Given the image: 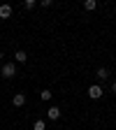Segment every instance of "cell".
Returning a JSON list of instances; mask_svg holds the SVG:
<instances>
[{"mask_svg":"<svg viewBox=\"0 0 116 130\" xmlns=\"http://www.w3.org/2000/svg\"><path fill=\"white\" fill-rule=\"evenodd\" d=\"M32 130H46V123H44L42 119H37L35 123H32Z\"/></svg>","mask_w":116,"mask_h":130,"instance_id":"9c48e42d","label":"cell"},{"mask_svg":"<svg viewBox=\"0 0 116 130\" xmlns=\"http://www.w3.org/2000/svg\"><path fill=\"white\" fill-rule=\"evenodd\" d=\"M12 105H14V107H23V105H26V95H23V93H16V95L12 98Z\"/></svg>","mask_w":116,"mask_h":130,"instance_id":"277c9868","label":"cell"},{"mask_svg":"<svg viewBox=\"0 0 116 130\" xmlns=\"http://www.w3.org/2000/svg\"><path fill=\"white\" fill-rule=\"evenodd\" d=\"M102 95H105V91H102L100 84H91L88 86V98H91V100H100Z\"/></svg>","mask_w":116,"mask_h":130,"instance_id":"6da1fadb","label":"cell"},{"mask_svg":"<svg viewBox=\"0 0 116 130\" xmlns=\"http://www.w3.org/2000/svg\"><path fill=\"white\" fill-rule=\"evenodd\" d=\"M111 93H116V81H111Z\"/></svg>","mask_w":116,"mask_h":130,"instance_id":"7c38bea8","label":"cell"},{"mask_svg":"<svg viewBox=\"0 0 116 130\" xmlns=\"http://www.w3.org/2000/svg\"><path fill=\"white\" fill-rule=\"evenodd\" d=\"M14 60H16V63H26V60H28V54H26V51H21V49H16Z\"/></svg>","mask_w":116,"mask_h":130,"instance_id":"8992f818","label":"cell"},{"mask_svg":"<svg viewBox=\"0 0 116 130\" xmlns=\"http://www.w3.org/2000/svg\"><path fill=\"white\" fill-rule=\"evenodd\" d=\"M95 77L100 79V81H105V79H109V70H107V68H100V70L95 72Z\"/></svg>","mask_w":116,"mask_h":130,"instance_id":"52a82bcc","label":"cell"},{"mask_svg":"<svg viewBox=\"0 0 116 130\" xmlns=\"http://www.w3.org/2000/svg\"><path fill=\"white\" fill-rule=\"evenodd\" d=\"M0 60H3V49H0Z\"/></svg>","mask_w":116,"mask_h":130,"instance_id":"4fadbf2b","label":"cell"},{"mask_svg":"<svg viewBox=\"0 0 116 130\" xmlns=\"http://www.w3.org/2000/svg\"><path fill=\"white\" fill-rule=\"evenodd\" d=\"M97 7V0H86V3H84V9H88V12H93Z\"/></svg>","mask_w":116,"mask_h":130,"instance_id":"ba28073f","label":"cell"},{"mask_svg":"<svg viewBox=\"0 0 116 130\" xmlns=\"http://www.w3.org/2000/svg\"><path fill=\"white\" fill-rule=\"evenodd\" d=\"M23 7H26V9H35V0H26Z\"/></svg>","mask_w":116,"mask_h":130,"instance_id":"8fae6325","label":"cell"},{"mask_svg":"<svg viewBox=\"0 0 116 130\" xmlns=\"http://www.w3.org/2000/svg\"><path fill=\"white\" fill-rule=\"evenodd\" d=\"M12 16V7L9 5H0V19H9Z\"/></svg>","mask_w":116,"mask_h":130,"instance_id":"5b68a950","label":"cell"},{"mask_svg":"<svg viewBox=\"0 0 116 130\" xmlns=\"http://www.w3.org/2000/svg\"><path fill=\"white\" fill-rule=\"evenodd\" d=\"M46 119L58 121V119H60V109H58V107H49V109H46Z\"/></svg>","mask_w":116,"mask_h":130,"instance_id":"3957f363","label":"cell"},{"mask_svg":"<svg viewBox=\"0 0 116 130\" xmlns=\"http://www.w3.org/2000/svg\"><path fill=\"white\" fill-rule=\"evenodd\" d=\"M0 74H3L5 79H12L16 74V63H5L3 68H0Z\"/></svg>","mask_w":116,"mask_h":130,"instance_id":"7a4b0ae2","label":"cell"},{"mask_svg":"<svg viewBox=\"0 0 116 130\" xmlns=\"http://www.w3.org/2000/svg\"><path fill=\"white\" fill-rule=\"evenodd\" d=\"M40 98H42V100H51V91H49V88L40 91Z\"/></svg>","mask_w":116,"mask_h":130,"instance_id":"30bf717a","label":"cell"}]
</instances>
